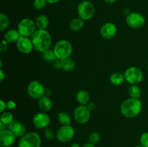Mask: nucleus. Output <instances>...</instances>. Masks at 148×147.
<instances>
[{
    "instance_id": "nucleus-1",
    "label": "nucleus",
    "mask_w": 148,
    "mask_h": 147,
    "mask_svg": "<svg viewBox=\"0 0 148 147\" xmlns=\"http://www.w3.org/2000/svg\"><path fill=\"white\" fill-rule=\"evenodd\" d=\"M36 51L43 53L50 48L52 43L51 35L46 30H36L30 37Z\"/></svg>"
},
{
    "instance_id": "nucleus-2",
    "label": "nucleus",
    "mask_w": 148,
    "mask_h": 147,
    "mask_svg": "<svg viewBox=\"0 0 148 147\" xmlns=\"http://www.w3.org/2000/svg\"><path fill=\"white\" fill-rule=\"evenodd\" d=\"M143 108V103L140 99L128 98L121 103L120 111L123 116L127 118H134L140 113Z\"/></svg>"
},
{
    "instance_id": "nucleus-3",
    "label": "nucleus",
    "mask_w": 148,
    "mask_h": 147,
    "mask_svg": "<svg viewBox=\"0 0 148 147\" xmlns=\"http://www.w3.org/2000/svg\"><path fill=\"white\" fill-rule=\"evenodd\" d=\"M56 58L58 59L65 60L70 57L73 50L72 45L69 40H60L55 44L53 48Z\"/></svg>"
},
{
    "instance_id": "nucleus-4",
    "label": "nucleus",
    "mask_w": 148,
    "mask_h": 147,
    "mask_svg": "<svg viewBox=\"0 0 148 147\" xmlns=\"http://www.w3.org/2000/svg\"><path fill=\"white\" fill-rule=\"evenodd\" d=\"M41 138L36 132L26 133L18 141V147H40Z\"/></svg>"
},
{
    "instance_id": "nucleus-5",
    "label": "nucleus",
    "mask_w": 148,
    "mask_h": 147,
    "mask_svg": "<svg viewBox=\"0 0 148 147\" xmlns=\"http://www.w3.org/2000/svg\"><path fill=\"white\" fill-rule=\"evenodd\" d=\"M95 7L91 1L84 0L77 6V14L79 18L85 20H90L95 14Z\"/></svg>"
},
{
    "instance_id": "nucleus-6",
    "label": "nucleus",
    "mask_w": 148,
    "mask_h": 147,
    "mask_svg": "<svg viewBox=\"0 0 148 147\" xmlns=\"http://www.w3.org/2000/svg\"><path fill=\"white\" fill-rule=\"evenodd\" d=\"M17 30L20 36L30 37L35 33L36 28V22L30 18H24L20 21L17 25Z\"/></svg>"
},
{
    "instance_id": "nucleus-7",
    "label": "nucleus",
    "mask_w": 148,
    "mask_h": 147,
    "mask_svg": "<svg viewBox=\"0 0 148 147\" xmlns=\"http://www.w3.org/2000/svg\"><path fill=\"white\" fill-rule=\"evenodd\" d=\"M125 81L130 84H137L143 79V72L137 66H130L124 73Z\"/></svg>"
},
{
    "instance_id": "nucleus-8",
    "label": "nucleus",
    "mask_w": 148,
    "mask_h": 147,
    "mask_svg": "<svg viewBox=\"0 0 148 147\" xmlns=\"http://www.w3.org/2000/svg\"><path fill=\"white\" fill-rule=\"evenodd\" d=\"M75 134V128L72 125H62L56 131V137L59 142L68 143L73 139Z\"/></svg>"
},
{
    "instance_id": "nucleus-9",
    "label": "nucleus",
    "mask_w": 148,
    "mask_h": 147,
    "mask_svg": "<svg viewBox=\"0 0 148 147\" xmlns=\"http://www.w3.org/2000/svg\"><path fill=\"white\" fill-rule=\"evenodd\" d=\"M45 90L43 85L38 81H32L27 86V92L29 96L35 99H39L45 95Z\"/></svg>"
},
{
    "instance_id": "nucleus-10",
    "label": "nucleus",
    "mask_w": 148,
    "mask_h": 147,
    "mask_svg": "<svg viewBox=\"0 0 148 147\" xmlns=\"http://www.w3.org/2000/svg\"><path fill=\"white\" fill-rule=\"evenodd\" d=\"M127 25L132 29L142 28L145 24V18L138 12H131L126 17Z\"/></svg>"
},
{
    "instance_id": "nucleus-11",
    "label": "nucleus",
    "mask_w": 148,
    "mask_h": 147,
    "mask_svg": "<svg viewBox=\"0 0 148 147\" xmlns=\"http://www.w3.org/2000/svg\"><path fill=\"white\" fill-rule=\"evenodd\" d=\"M73 117L75 120L79 124H85L90 118V111L86 105H79L74 110Z\"/></svg>"
},
{
    "instance_id": "nucleus-12",
    "label": "nucleus",
    "mask_w": 148,
    "mask_h": 147,
    "mask_svg": "<svg viewBox=\"0 0 148 147\" xmlns=\"http://www.w3.org/2000/svg\"><path fill=\"white\" fill-rule=\"evenodd\" d=\"M33 124L37 129H45L48 128L51 122L50 117L46 112H40L35 114L33 117Z\"/></svg>"
},
{
    "instance_id": "nucleus-13",
    "label": "nucleus",
    "mask_w": 148,
    "mask_h": 147,
    "mask_svg": "<svg viewBox=\"0 0 148 147\" xmlns=\"http://www.w3.org/2000/svg\"><path fill=\"white\" fill-rule=\"evenodd\" d=\"M16 46L17 50L23 54H29L34 49L31 38L23 36H21L17 41Z\"/></svg>"
},
{
    "instance_id": "nucleus-14",
    "label": "nucleus",
    "mask_w": 148,
    "mask_h": 147,
    "mask_svg": "<svg viewBox=\"0 0 148 147\" xmlns=\"http://www.w3.org/2000/svg\"><path fill=\"white\" fill-rule=\"evenodd\" d=\"M17 137L8 128L0 131V146L10 147L15 142Z\"/></svg>"
},
{
    "instance_id": "nucleus-15",
    "label": "nucleus",
    "mask_w": 148,
    "mask_h": 147,
    "mask_svg": "<svg viewBox=\"0 0 148 147\" xmlns=\"http://www.w3.org/2000/svg\"><path fill=\"white\" fill-rule=\"evenodd\" d=\"M117 33V27L115 24L112 22H106L101 28V35L104 39L110 40L116 35Z\"/></svg>"
},
{
    "instance_id": "nucleus-16",
    "label": "nucleus",
    "mask_w": 148,
    "mask_h": 147,
    "mask_svg": "<svg viewBox=\"0 0 148 147\" xmlns=\"http://www.w3.org/2000/svg\"><path fill=\"white\" fill-rule=\"evenodd\" d=\"M9 130L12 131L14 134L17 138H20L26 133V127L24 124L19 120H14L12 123L7 127Z\"/></svg>"
},
{
    "instance_id": "nucleus-17",
    "label": "nucleus",
    "mask_w": 148,
    "mask_h": 147,
    "mask_svg": "<svg viewBox=\"0 0 148 147\" xmlns=\"http://www.w3.org/2000/svg\"><path fill=\"white\" fill-rule=\"evenodd\" d=\"M38 105L39 109L44 112L51 110L52 106H53L52 100L50 99L49 97L46 96V95H44V96H43L38 99Z\"/></svg>"
},
{
    "instance_id": "nucleus-18",
    "label": "nucleus",
    "mask_w": 148,
    "mask_h": 147,
    "mask_svg": "<svg viewBox=\"0 0 148 147\" xmlns=\"http://www.w3.org/2000/svg\"><path fill=\"white\" fill-rule=\"evenodd\" d=\"M20 37L21 36H20L18 30H15V29H10V30H7L4 34V40H5L8 43H17Z\"/></svg>"
},
{
    "instance_id": "nucleus-19",
    "label": "nucleus",
    "mask_w": 148,
    "mask_h": 147,
    "mask_svg": "<svg viewBox=\"0 0 148 147\" xmlns=\"http://www.w3.org/2000/svg\"><path fill=\"white\" fill-rule=\"evenodd\" d=\"M76 99L79 105H87L90 102V94L85 89H81L76 95Z\"/></svg>"
},
{
    "instance_id": "nucleus-20",
    "label": "nucleus",
    "mask_w": 148,
    "mask_h": 147,
    "mask_svg": "<svg viewBox=\"0 0 148 147\" xmlns=\"http://www.w3.org/2000/svg\"><path fill=\"white\" fill-rule=\"evenodd\" d=\"M36 25L38 30H46L49 25V20L45 14H40L36 19Z\"/></svg>"
},
{
    "instance_id": "nucleus-21",
    "label": "nucleus",
    "mask_w": 148,
    "mask_h": 147,
    "mask_svg": "<svg viewBox=\"0 0 148 147\" xmlns=\"http://www.w3.org/2000/svg\"><path fill=\"white\" fill-rule=\"evenodd\" d=\"M125 81V77L123 74L120 72L113 73L110 76V82L114 86H119Z\"/></svg>"
},
{
    "instance_id": "nucleus-22",
    "label": "nucleus",
    "mask_w": 148,
    "mask_h": 147,
    "mask_svg": "<svg viewBox=\"0 0 148 147\" xmlns=\"http://www.w3.org/2000/svg\"><path fill=\"white\" fill-rule=\"evenodd\" d=\"M85 25V21L81 18H75L70 22L69 28L74 32H78L82 30Z\"/></svg>"
},
{
    "instance_id": "nucleus-23",
    "label": "nucleus",
    "mask_w": 148,
    "mask_h": 147,
    "mask_svg": "<svg viewBox=\"0 0 148 147\" xmlns=\"http://www.w3.org/2000/svg\"><path fill=\"white\" fill-rule=\"evenodd\" d=\"M41 56L42 59L46 62H48V63H53L57 59L53 50L51 48L48 49V50L41 53Z\"/></svg>"
},
{
    "instance_id": "nucleus-24",
    "label": "nucleus",
    "mask_w": 148,
    "mask_h": 147,
    "mask_svg": "<svg viewBox=\"0 0 148 147\" xmlns=\"http://www.w3.org/2000/svg\"><path fill=\"white\" fill-rule=\"evenodd\" d=\"M58 121L62 125H70L72 122L71 117L67 112H60L58 114L57 116Z\"/></svg>"
},
{
    "instance_id": "nucleus-25",
    "label": "nucleus",
    "mask_w": 148,
    "mask_h": 147,
    "mask_svg": "<svg viewBox=\"0 0 148 147\" xmlns=\"http://www.w3.org/2000/svg\"><path fill=\"white\" fill-rule=\"evenodd\" d=\"M128 93L130 97L134 99H140L141 96V90L137 84L130 85L128 89Z\"/></svg>"
},
{
    "instance_id": "nucleus-26",
    "label": "nucleus",
    "mask_w": 148,
    "mask_h": 147,
    "mask_svg": "<svg viewBox=\"0 0 148 147\" xmlns=\"http://www.w3.org/2000/svg\"><path fill=\"white\" fill-rule=\"evenodd\" d=\"M14 116L10 112H4L0 116V122L4 124L8 127L10 123L14 121Z\"/></svg>"
},
{
    "instance_id": "nucleus-27",
    "label": "nucleus",
    "mask_w": 148,
    "mask_h": 147,
    "mask_svg": "<svg viewBox=\"0 0 148 147\" xmlns=\"http://www.w3.org/2000/svg\"><path fill=\"white\" fill-rule=\"evenodd\" d=\"M10 25V20L7 14L4 13L0 14V30L4 31L7 29Z\"/></svg>"
},
{
    "instance_id": "nucleus-28",
    "label": "nucleus",
    "mask_w": 148,
    "mask_h": 147,
    "mask_svg": "<svg viewBox=\"0 0 148 147\" xmlns=\"http://www.w3.org/2000/svg\"><path fill=\"white\" fill-rule=\"evenodd\" d=\"M75 62L73 59H69L64 60V65H63V70L65 71H72L75 69Z\"/></svg>"
},
{
    "instance_id": "nucleus-29",
    "label": "nucleus",
    "mask_w": 148,
    "mask_h": 147,
    "mask_svg": "<svg viewBox=\"0 0 148 147\" xmlns=\"http://www.w3.org/2000/svg\"><path fill=\"white\" fill-rule=\"evenodd\" d=\"M101 140V135L97 132H92L88 136V142L93 145H96Z\"/></svg>"
},
{
    "instance_id": "nucleus-30",
    "label": "nucleus",
    "mask_w": 148,
    "mask_h": 147,
    "mask_svg": "<svg viewBox=\"0 0 148 147\" xmlns=\"http://www.w3.org/2000/svg\"><path fill=\"white\" fill-rule=\"evenodd\" d=\"M47 4V1L46 0H34L33 3V7L36 10H41L46 7Z\"/></svg>"
},
{
    "instance_id": "nucleus-31",
    "label": "nucleus",
    "mask_w": 148,
    "mask_h": 147,
    "mask_svg": "<svg viewBox=\"0 0 148 147\" xmlns=\"http://www.w3.org/2000/svg\"><path fill=\"white\" fill-rule=\"evenodd\" d=\"M43 133H44V136L46 139L48 140H52L54 138V137L56 136V134L53 132V131L52 129L49 128H46L44 129L43 131Z\"/></svg>"
},
{
    "instance_id": "nucleus-32",
    "label": "nucleus",
    "mask_w": 148,
    "mask_h": 147,
    "mask_svg": "<svg viewBox=\"0 0 148 147\" xmlns=\"http://www.w3.org/2000/svg\"><path fill=\"white\" fill-rule=\"evenodd\" d=\"M140 145L143 147H148V132L143 133L140 138Z\"/></svg>"
},
{
    "instance_id": "nucleus-33",
    "label": "nucleus",
    "mask_w": 148,
    "mask_h": 147,
    "mask_svg": "<svg viewBox=\"0 0 148 147\" xmlns=\"http://www.w3.org/2000/svg\"><path fill=\"white\" fill-rule=\"evenodd\" d=\"M64 65V60L62 59H56L54 62H53V66L54 68L56 69H63Z\"/></svg>"
},
{
    "instance_id": "nucleus-34",
    "label": "nucleus",
    "mask_w": 148,
    "mask_h": 147,
    "mask_svg": "<svg viewBox=\"0 0 148 147\" xmlns=\"http://www.w3.org/2000/svg\"><path fill=\"white\" fill-rule=\"evenodd\" d=\"M17 107V104L14 101L9 100L7 102V108L8 110H14Z\"/></svg>"
},
{
    "instance_id": "nucleus-35",
    "label": "nucleus",
    "mask_w": 148,
    "mask_h": 147,
    "mask_svg": "<svg viewBox=\"0 0 148 147\" xmlns=\"http://www.w3.org/2000/svg\"><path fill=\"white\" fill-rule=\"evenodd\" d=\"M7 109V102H4V100L1 99L0 100V112L2 113L4 112V110Z\"/></svg>"
},
{
    "instance_id": "nucleus-36",
    "label": "nucleus",
    "mask_w": 148,
    "mask_h": 147,
    "mask_svg": "<svg viewBox=\"0 0 148 147\" xmlns=\"http://www.w3.org/2000/svg\"><path fill=\"white\" fill-rule=\"evenodd\" d=\"M7 43H7L5 40H2V42H1V46H0V50H1V53L4 51H5V50H7Z\"/></svg>"
},
{
    "instance_id": "nucleus-37",
    "label": "nucleus",
    "mask_w": 148,
    "mask_h": 147,
    "mask_svg": "<svg viewBox=\"0 0 148 147\" xmlns=\"http://www.w3.org/2000/svg\"><path fill=\"white\" fill-rule=\"evenodd\" d=\"M86 106H87V108H88V110L90 111V112L91 111L94 110L95 109V108H96V105H95V104L92 102H88V104L86 105Z\"/></svg>"
},
{
    "instance_id": "nucleus-38",
    "label": "nucleus",
    "mask_w": 148,
    "mask_h": 147,
    "mask_svg": "<svg viewBox=\"0 0 148 147\" xmlns=\"http://www.w3.org/2000/svg\"><path fill=\"white\" fill-rule=\"evenodd\" d=\"M0 80H1V82H3L4 79V77H5V74H4V72L3 71L2 69H0Z\"/></svg>"
},
{
    "instance_id": "nucleus-39",
    "label": "nucleus",
    "mask_w": 148,
    "mask_h": 147,
    "mask_svg": "<svg viewBox=\"0 0 148 147\" xmlns=\"http://www.w3.org/2000/svg\"><path fill=\"white\" fill-rule=\"evenodd\" d=\"M52 94V91L50 89H46L45 90V95L47 97H49Z\"/></svg>"
},
{
    "instance_id": "nucleus-40",
    "label": "nucleus",
    "mask_w": 148,
    "mask_h": 147,
    "mask_svg": "<svg viewBox=\"0 0 148 147\" xmlns=\"http://www.w3.org/2000/svg\"><path fill=\"white\" fill-rule=\"evenodd\" d=\"M82 147H95V145H93V144H90V143H86V144H83L82 146Z\"/></svg>"
},
{
    "instance_id": "nucleus-41",
    "label": "nucleus",
    "mask_w": 148,
    "mask_h": 147,
    "mask_svg": "<svg viewBox=\"0 0 148 147\" xmlns=\"http://www.w3.org/2000/svg\"><path fill=\"white\" fill-rule=\"evenodd\" d=\"M46 1H47V3H49V4H56V3L59 2L60 0H46Z\"/></svg>"
},
{
    "instance_id": "nucleus-42",
    "label": "nucleus",
    "mask_w": 148,
    "mask_h": 147,
    "mask_svg": "<svg viewBox=\"0 0 148 147\" xmlns=\"http://www.w3.org/2000/svg\"><path fill=\"white\" fill-rule=\"evenodd\" d=\"M104 1H105L106 3H107V4H114V3L116 2L117 0H103Z\"/></svg>"
},
{
    "instance_id": "nucleus-43",
    "label": "nucleus",
    "mask_w": 148,
    "mask_h": 147,
    "mask_svg": "<svg viewBox=\"0 0 148 147\" xmlns=\"http://www.w3.org/2000/svg\"><path fill=\"white\" fill-rule=\"evenodd\" d=\"M70 147H82V146H81L79 144H77V143H74V144H72V145L70 146Z\"/></svg>"
},
{
    "instance_id": "nucleus-44",
    "label": "nucleus",
    "mask_w": 148,
    "mask_h": 147,
    "mask_svg": "<svg viewBox=\"0 0 148 147\" xmlns=\"http://www.w3.org/2000/svg\"><path fill=\"white\" fill-rule=\"evenodd\" d=\"M134 147H143V146L141 145H137V146H134Z\"/></svg>"
},
{
    "instance_id": "nucleus-45",
    "label": "nucleus",
    "mask_w": 148,
    "mask_h": 147,
    "mask_svg": "<svg viewBox=\"0 0 148 147\" xmlns=\"http://www.w3.org/2000/svg\"><path fill=\"white\" fill-rule=\"evenodd\" d=\"M147 70H148V63H147Z\"/></svg>"
}]
</instances>
